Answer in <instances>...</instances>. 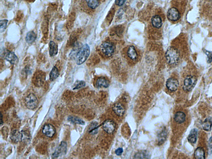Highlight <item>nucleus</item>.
<instances>
[{
	"label": "nucleus",
	"instance_id": "1",
	"mask_svg": "<svg viewBox=\"0 0 212 159\" xmlns=\"http://www.w3.org/2000/svg\"><path fill=\"white\" fill-rule=\"evenodd\" d=\"M165 56L167 62L170 65H176L180 61V53L175 47H169L166 52Z\"/></svg>",
	"mask_w": 212,
	"mask_h": 159
},
{
	"label": "nucleus",
	"instance_id": "2",
	"mask_svg": "<svg viewBox=\"0 0 212 159\" xmlns=\"http://www.w3.org/2000/svg\"><path fill=\"white\" fill-rule=\"evenodd\" d=\"M90 54V48L87 44L83 45L75 58V63L78 65L83 64L87 60Z\"/></svg>",
	"mask_w": 212,
	"mask_h": 159
},
{
	"label": "nucleus",
	"instance_id": "3",
	"mask_svg": "<svg viewBox=\"0 0 212 159\" xmlns=\"http://www.w3.org/2000/svg\"><path fill=\"white\" fill-rule=\"evenodd\" d=\"M197 82L196 76H189L186 77L184 81V90L186 92H190L193 89Z\"/></svg>",
	"mask_w": 212,
	"mask_h": 159
},
{
	"label": "nucleus",
	"instance_id": "4",
	"mask_svg": "<svg viewBox=\"0 0 212 159\" xmlns=\"http://www.w3.org/2000/svg\"><path fill=\"white\" fill-rule=\"evenodd\" d=\"M115 46L113 43L109 42H105L100 46L101 52L108 57L112 56L115 52Z\"/></svg>",
	"mask_w": 212,
	"mask_h": 159
},
{
	"label": "nucleus",
	"instance_id": "5",
	"mask_svg": "<svg viewBox=\"0 0 212 159\" xmlns=\"http://www.w3.org/2000/svg\"><path fill=\"white\" fill-rule=\"evenodd\" d=\"M25 104L29 110H35L38 105V100L36 95L33 93H30L25 99Z\"/></svg>",
	"mask_w": 212,
	"mask_h": 159
},
{
	"label": "nucleus",
	"instance_id": "6",
	"mask_svg": "<svg viewBox=\"0 0 212 159\" xmlns=\"http://www.w3.org/2000/svg\"><path fill=\"white\" fill-rule=\"evenodd\" d=\"M67 144L66 142L62 141L52 155V158H57L66 154Z\"/></svg>",
	"mask_w": 212,
	"mask_h": 159
},
{
	"label": "nucleus",
	"instance_id": "7",
	"mask_svg": "<svg viewBox=\"0 0 212 159\" xmlns=\"http://www.w3.org/2000/svg\"><path fill=\"white\" fill-rule=\"evenodd\" d=\"M45 77V73L41 70H39L35 73L32 77V82L35 86L37 87H41L44 83Z\"/></svg>",
	"mask_w": 212,
	"mask_h": 159
},
{
	"label": "nucleus",
	"instance_id": "8",
	"mask_svg": "<svg viewBox=\"0 0 212 159\" xmlns=\"http://www.w3.org/2000/svg\"><path fill=\"white\" fill-rule=\"evenodd\" d=\"M102 127L104 130L108 133L112 134L115 130L116 125L115 122L111 119H107L103 123Z\"/></svg>",
	"mask_w": 212,
	"mask_h": 159
},
{
	"label": "nucleus",
	"instance_id": "9",
	"mask_svg": "<svg viewBox=\"0 0 212 159\" xmlns=\"http://www.w3.org/2000/svg\"><path fill=\"white\" fill-rule=\"evenodd\" d=\"M42 132L46 136L51 138L56 134V130L53 125L47 123L42 128Z\"/></svg>",
	"mask_w": 212,
	"mask_h": 159
},
{
	"label": "nucleus",
	"instance_id": "10",
	"mask_svg": "<svg viewBox=\"0 0 212 159\" xmlns=\"http://www.w3.org/2000/svg\"><path fill=\"white\" fill-rule=\"evenodd\" d=\"M3 57L7 61L12 65L17 64L18 62V58L14 52L9 50H6L3 54Z\"/></svg>",
	"mask_w": 212,
	"mask_h": 159
},
{
	"label": "nucleus",
	"instance_id": "11",
	"mask_svg": "<svg viewBox=\"0 0 212 159\" xmlns=\"http://www.w3.org/2000/svg\"><path fill=\"white\" fill-rule=\"evenodd\" d=\"M167 16L169 20L176 21L180 18V14L179 10L176 8H172L168 10Z\"/></svg>",
	"mask_w": 212,
	"mask_h": 159
},
{
	"label": "nucleus",
	"instance_id": "12",
	"mask_svg": "<svg viewBox=\"0 0 212 159\" xmlns=\"http://www.w3.org/2000/svg\"><path fill=\"white\" fill-rule=\"evenodd\" d=\"M179 86V81L176 79L169 78L167 80L166 86L167 89L171 92H175L177 90Z\"/></svg>",
	"mask_w": 212,
	"mask_h": 159
},
{
	"label": "nucleus",
	"instance_id": "13",
	"mask_svg": "<svg viewBox=\"0 0 212 159\" xmlns=\"http://www.w3.org/2000/svg\"><path fill=\"white\" fill-rule=\"evenodd\" d=\"M112 110L114 112L119 116H122L125 113V110L124 106L121 103H116L113 105Z\"/></svg>",
	"mask_w": 212,
	"mask_h": 159
},
{
	"label": "nucleus",
	"instance_id": "14",
	"mask_svg": "<svg viewBox=\"0 0 212 159\" xmlns=\"http://www.w3.org/2000/svg\"><path fill=\"white\" fill-rule=\"evenodd\" d=\"M10 138L14 143H17L21 142V132H20L17 129L13 130L11 133Z\"/></svg>",
	"mask_w": 212,
	"mask_h": 159
},
{
	"label": "nucleus",
	"instance_id": "15",
	"mask_svg": "<svg viewBox=\"0 0 212 159\" xmlns=\"http://www.w3.org/2000/svg\"><path fill=\"white\" fill-rule=\"evenodd\" d=\"M49 54L51 57H53L57 55L58 53V45L53 41H50L49 43Z\"/></svg>",
	"mask_w": 212,
	"mask_h": 159
},
{
	"label": "nucleus",
	"instance_id": "16",
	"mask_svg": "<svg viewBox=\"0 0 212 159\" xmlns=\"http://www.w3.org/2000/svg\"><path fill=\"white\" fill-rule=\"evenodd\" d=\"M198 130L196 128L192 129L190 132L189 134L188 137L187 139L189 142L192 144H196L198 136Z\"/></svg>",
	"mask_w": 212,
	"mask_h": 159
},
{
	"label": "nucleus",
	"instance_id": "17",
	"mask_svg": "<svg viewBox=\"0 0 212 159\" xmlns=\"http://www.w3.org/2000/svg\"><path fill=\"white\" fill-rule=\"evenodd\" d=\"M186 116L184 113L182 111H178L174 116V120L179 124L183 123L186 121Z\"/></svg>",
	"mask_w": 212,
	"mask_h": 159
},
{
	"label": "nucleus",
	"instance_id": "18",
	"mask_svg": "<svg viewBox=\"0 0 212 159\" xmlns=\"http://www.w3.org/2000/svg\"><path fill=\"white\" fill-rule=\"evenodd\" d=\"M151 23L153 27L156 28H160L163 25L161 18L158 15L153 17L151 19Z\"/></svg>",
	"mask_w": 212,
	"mask_h": 159
},
{
	"label": "nucleus",
	"instance_id": "19",
	"mask_svg": "<svg viewBox=\"0 0 212 159\" xmlns=\"http://www.w3.org/2000/svg\"><path fill=\"white\" fill-rule=\"evenodd\" d=\"M127 55L129 57L134 61H136L138 59V54L134 46H130L127 51Z\"/></svg>",
	"mask_w": 212,
	"mask_h": 159
},
{
	"label": "nucleus",
	"instance_id": "20",
	"mask_svg": "<svg viewBox=\"0 0 212 159\" xmlns=\"http://www.w3.org/2000/svg\"><path fill=\"white\" fill-rule=\"evenodd\" d=\"M82 46L83 45L81 43H79V42H76V43L75 44L74 48H73L72 50L70 52V55H69V56H70L71 59H75L78 52Z\"/></svg>",
	"mask_w": 212,
	"mask_h": 159
},
{
	"label": "nucleus",
	"instance_id": "21",
	"mask_svg": "<svg viewBox=\"0 0 212 159\" xmlns=\"http://www.w3.org/2000/svg\"><path fill=\"white\" fill-rule=\"evenodd\" d=\"M212 127V117H209L206 119L202 124V127L204 130L210 132Z\"/></svg>",
	"mask_w": 212,
	"mask_h": 159
},
{
	"label": "nucleus",
	"instance_id": "22",
	"mask_svg": "<svg viewBox=\"0 0 212 159\" xmlns=\"http://www.w3.org/2000/svg\"><path fill=\"white\" fill-rule=\"evenodd\" d=\"M96 86L98 87L107 88L109 86V82L108 80L104 77H100L96 81Z\"/></svg>",
	"mask_w": 212,
	"mask_h": 159
},
{
	"label": "nucleus",
	"instance_id": "23",
	"mask_svg": "<svg viewBox=\"0 0 212 159\" xmlns=\"http://www.w3.org/2000/svg\"><path fill=\"white\" fill-rule=\"evenodd\" d=\"M68 121L74 124H78L82 125L85 124V121L77 116H69L68 118Z\"/></svg>",
	"mask_w": 212,
	"mask_h": 159
},
{
	"label": "nucleus",
	"instance_id": "24",
	"mask_svg": "<svg viewBox=\"0 0 212 159\" xmlns=\"http://www.w3.org/2000/svg\"><path fill=\"white\" fill-rule=\"evenodd\" d=\"M36 35L35 32L33 31H29L27 34L26 38V42H27L28 44H32L35 42V40H36Z\"/></svg>",
	"mask_w": 212,
	"mask_h": 159
},
{
	"label": "nucleus",
	"instance_id": "25",
	"mask_svg": "<svg viewBox=\"0 0 212 159\" xmlns=\"http://www.w3.org/2000/svg\"><path fill=\"white\" fill-rule=\"evenodd\" d=\"M194 157L197 159H205V153L204 149L202 147H198L194 152Z\"/></svg>",
	"mask_w": 212,
	"mask_h": 159
},
{
	"label": "nucleus",
	"instance_id": "26",
	"mask_svg": "<svg viewBox=\"0 0 212 159\" xmlns=\"http://www.w3.org/2000/svg\"><path fill=\"white\" fill-rule=\"evenodd\" d=\"M59 76V72L58 68L56 66L52 68L49 74V80L51 81H54L57 79Z\"/></svg>",
	"mask_w": 212,
	"mask_h": 159
},
{
	"label": "nucleus",
	"instance_id": "27",
	"mask_svg": "<svg viewBox=\"0 0 212 159\" xmlns=\"http://www.w3.org/2000/svg\"><path fill=\"white\" fill-rule=\"evenodd\" d=\"M150 158V154L146 150L139 152L134 155L135 159H149Z\"/></svg>",
	"mask_w": 212,
	"mask_h": 159
},
{
	"label": "nucleus",
	"instance_id": "28",
	"mask_svg": "<svg viewBox=\"0 0 212 159\" xmlns=\"http://www.w3.org/2000/svg\"><path fill=\"white\" fill-rule=\"evenodd\" d=\"M87 6L91 9H95L99 6V0H85Z\"/></svg>",
	"mask_w": 212,
	"mask_h": 159
},
{
	"label": "nucleus",
	"instance_id": "29",
	"mask_svg": "<svg viewBox=\"0 0 212 159\" xmlns=\"http://www.w3.org/2000/svg\"><path fill=\"white\" fill-rule=\"evenodd\" d=\"M21 142L28 144L30 142L31 136L30 133L26 131H22Z\"/></svg>",
	"mask_w": 212,
	"mask_h": 159
},
{
	"label": "nucleus",
	"instance_id": "30",
	"mask_svg": "<svg viewBox=\"0 0 212 159\" xmlns=\"http://www.w3.org/2000/svg\"><path fill=\"white\" fill-rule=\"evenodd\" d=\"M85 86H86V82L84 81H77L75 82L73 86V89L74 90L79 89L82 87H85Z\"/></svg>",
	"mask_w": 212,
	"mask_h": 159
},
{
	"label": "nucleus",
	"instance_id": "31",
	"mask_svg": "<svg viewBox=\"0 0 212 159\" xmlns=\"http://www.w3.org/2000/svg\"><path fill=\"white\" fill-rule=\"evenodd\" d=\"M8 21V20L6 19L1 20L0 21V32H3L6 29Z\"/></svg>",
	"mask_w": 212,
	"mask_h": 159
},
{
	"label": "nucleus",
	"instance_id": "32",
	"mask_svg": "<svg viewBox=\"0 0 212 159\" xmlns=\"http://www.w3.org/2000/svg\"><path fill=\"white\" fill-rule=\"evenodd\" d=\"M98 124L97 123H93L89 128V133L92 134H95L97 133Z\"/></svg>",
	"mask_w": 212,
	"mask_h": 159
},
{
	"label": "nucleus",
	"instance_id": "33",
	"mask_svg": "<svg viewBox=\"0 0 212 159\" xmlns=\"http://www.w3.org/2000/svg\"><path fill=\"white\" fill-rule=\"evenodd\" d=\"M167 133L165 130L163 131L159 135V143L161 144L164 143L166 139Z\"/></svg>",
	"mask_w": 212,
	"mask_h": 159
},
{
	"label": "nucleus",
	"instance_id": "34",
	"mask_svg": "<svg viewBox=\"0 0 212 159\" xmlns=\"http://www.w3.org/2000/svg\"><path fill=\"white\" fill-rule=\"evenodd\" d=\"M205 54L207 56V62L210 64L212 62V52L206 51Z\"/></svg>",
	"mask_w": 212,
	"mask_h": 159
},
{
	"label": "nucleus",
	"instance_id": "35",
	"mask_svg": "<svg viewBox=\"0 0 212 159\" xmlns=\"http://www.w3.org/2000/svg\"><path fill=\"white\" fill-rule=\"evenodd\" d=\"M208 154L210 155L212 153V136L208 141Z\"/></svg>",
	"mask_w": 212,
	"mask_h": 159
},
{
	"label": "nucleus",
	"instance_id": "36",
	"mask_svg": "<svg viewBox=\"0 0 212 159\" xmlns=\"http://www.w3.org/2000/svg\"><path fill=\"white\" fill-rule=\"evenodd\" d=\"M126 0H115V4L119 6H121L124 4Z\"/></svg>",
	"mask_w": 212,
	"mask_h": 159
},
{
	"label": "nucleus",
	"instance_id": "37",
	"mask_svg": "<svg viewBox=\"0 0 212 159\" xmlns=\"http://www.w3.org/2000/svg\"><path fill=\"white\" fill-rule=\"evenodd\" d=\"M123 152V149L122 148H119L116 150L115 153L118 156H120V155H121L122 154Z\"/></svg>",
	"mask_w": 212,
	"mask_h": 159
},
{
	"label": "nucleus",
	"instance_id": "38",
	"mask_svg": "<svg viewBox=\"0 0 212 159\" xmlns=\"http://www.w3.org/2000/svg\"><path fill=\"white\" fill-rule=\"evenodd\" d=\"M3 124V115L2 113H1V126H2V125Z\"/></svg>",
	"mask_w": 212,
	"mask_h": 159
},
{
	"label": "nucleus",
	"instance_id": "39",
	"mask_svg": "<svg viewBox=\"0 0 212 159\" xmlns=\"http://www.w3.org/2000/svg\"><path fill=\"white\" fill-rule=\"evenodd\" d=\"M26 1H27L28 2H33L34 1H35V0H26Z\"/></svg>",
	"mask_w": 212,
	"mask_h": 159
}]
</instances>
